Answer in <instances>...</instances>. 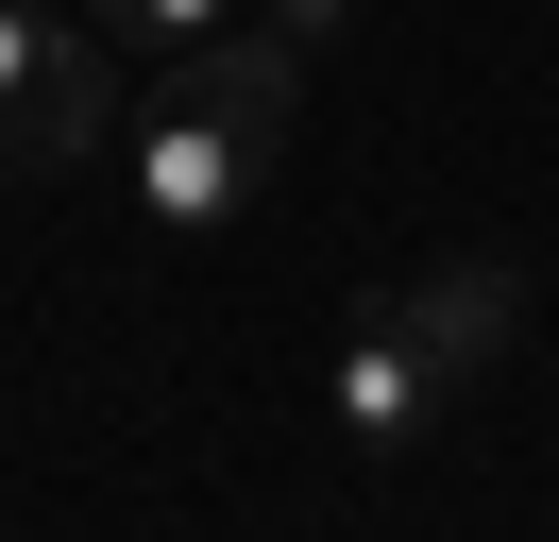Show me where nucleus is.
Wrapping results in <instances>:
<instances>
[{
    "mask_svg": "<svg viewBox=\"0 0 559 542\" xmlns=\"http://www.w3.org/2000/svg\"><path fill=\"white\" fill-rule=\"evenodd\" d=\"M272 136H288V51L272 34H221V51H187L170 102L119 136V187H136L153 237H221L254 187H272Z\"/></svg>",
    "mask_w": 559,
    "mask_h": 542,
    "instance_id": "f257e3e1",
    "label": "nucleus"
},
{
    "mask_svg": "<svg viewBox=\"0 0 559 542\" xmlns=\"http://www.w3.org/2000/svg\"><path fill=\"white\" fill-rule=\"evenodd\" d=\"M119 153V102H103V51L35 0H0V187H85Z\"/></svg>",
    "mask_w": 559,
    "mask_h": 542,
    "instance_id": "f03ea898",
    "label": "nucleus"
},
{
    "mask_svg": "<svg viewBox=\"0 0 559 542\" xmlns=\"http://www.w3.org/2000/svg\"><path fill=\"white\" fill-rule=\"evenodd\" d=\"M441 390H457V373H441V356H424V339L373 305V322L340 339V373H322V424H340L356 458H407V440L441 424Z\"/></svg>",
    "mask_w": 559,
    "mask_h": 542,
    "instance_id": "7ed1b4c3",
    "label": "nucleus"
},
{
    "mask_svg": "<svg viewBox=\"0 0 559 542\" xmlns=\"http://www.w3.org/2000/svg\"><path fill=\"white\" fill-rule=\"evenodd\" d=\"M390 322H407V339H424L441 373H491V356H509V255H457V271H407V288H390Z\"/></svg>",
    "mask_w": 559,
    "mask_h": 542,
    "instance_id": "20e7f679",
    "label": "nucleus"
},
{
    "mask_svg": "<svg viewBox=\"0 0 559 542\" xmlns=\"http://www.w3.org/2000/svg\"><path fill=\"white\" fill-rule=\"evenodd\" d=\"M85 17H119V34H136V51H221V34H254V0H85Z\"/></svg>",
    "mask_w": 559,
    "mask_h": 542,
    "instance_id": "39448f33",
    "label": "nucleus"
},
{
    "mask_svg": "<svg viewBox=\"0 0 559 542\" xmlns=\"http://www.w3.org/2000/svg\"><path fill=\"white\" fill-rule=\"evenodd\" d=\"M340 17H356V0H254V34H272L288 68H306V51H322V34H340Z\"/></svg>",
    "mask_w": 559,
    "mask_h": 542,
    "instance_id": "423d86ee",
    "label": "nucleus"
}]
</instances>
